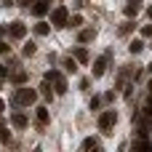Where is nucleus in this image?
Returning a JSON list of instances; mask_svg holds the SVG:
<instances>
[{"instance_id": "obj_1", "label": "nucleus", "mask_w": 152, "mask_h": 152, "mask_svg": "<svg viewBox=\"0 0 152 152\" xmlns=\"http://www.w3.org/2000/svg\"><path fill=\"white\" fill-rule=\"evenodd\" d=\"M115 120H118V115H115V112H112V110H110V112H104V115H102V118H99V128H102V131H104V134H107V131H110V128H112V123H115Z\"/></svg>"}, {"instance_id": "obj_2", "label": "nucleus", "mask_w": 152, "mask_h": 152, "mask_svg": "<svg viewBox=\"0 0 152 152\" xmlns=\"http://www.w3.org/2000/svg\"><path fill=\"white\" fill-rule=\"evenodd\" d=\"M51 21H53L56 27H67V8H56V11L51 13Z\"/></svg>"}, {"instance_id": "obj_3", "label": "nucleus", "mask_w": 152, "mask_h": 152, "mask_svg": "<svg viewBox=\"0 0 152 152\" xmlns=\"http://www.w3.org/2000/svg\"><path fill=\"white\" fill-rule=\"evenodd\" d=\"M16 99H19V104H32V102L37 99V94H35V91H29V88H21V91L16 94Z\"/></svg>"}, {"instance_id": "obj_4", "label": "nucleus", "mask_w": 152, "mask_h": 152, "mask_svg": "<svg viewBox=\"0 0 152 152\" xmlns=\"http://www.w3.org/2000/svg\"><path fill=\"white\" fill-rule=\"evenodd\" d=\"M11 35H13V37H24V35H27V27H24L21 21H13V27H11Z\"/></svg>"}, {"instance_id": "obj_5", "label": "nucleus", "mask_w": 152, "mask_h": 152, "mask_svg": "<svg viewBox=\"0 0 152 152\" xmlns=\"http://www.w3.org/2000/svg\"><path fill=\"white\" fill-rule=\"evenodd\" d=\"M104 64H107V56L96 59V64H94V77H102V75H104Z\"/></svg>"}, {"instance_id": "obj_6", "label": "nucleus", "mask_w": 152, "mask_h": 152, "mask_svg": "<svg viewBox=\"0 0 152 152\" xmlns=\"http://www.w3.org/2000/svg\"><path fill=\"white\" fill-rule=\"evenodd\" d=\"M45 11H48V0H40V3L32 5V13H35V16H43Z\"/></svg>"}, {"instance_id": "obj_7", "label": "nucleus", "mask_w": 152, "mask_h": 152, "mask_svg": "<svg viewBox=\"0 0 152 152\" xmlns=\"http://www.w3.org/2000/svg\"><path fill=\"white\" fill-rule=\"evenodd\" d=\"M48 32H51V27H48L45 21H37V24H35V35L43 37V35H48Z\"/></svg>"}, {"instance_id": "obj_8", "label": "nucleus", "mask_w": 152, "mask_h": 152, "mask_svg": "<svg viewBox=\"0 0 152 152\" xmlns=\"http://www.w3.org/2000/svg\"><path fill=\"white\" fill-rule=\"evenodd\" d=\"M37 123H40V126L48 123V110H45V107H37Z\"/></svg>"}, {"instance_id": "obj_9", "label": "nucleus", "mask_w": 152, "mask_h": 152, "mask_svg": "<svg viewBox=\"0 0 152 152\" xmlns=\"http://www.w3.org/2000/svg\"><path fill=\"white\" fill-rule=\"evenodd\" d=\"M13 126H16V128H27V118H24L21 112H16V115H13Z\"/></svg>"}, {"instance_id": "obj_10", "label": "nucleus", "mask_w": 152, "mask_h": 152, "mask_svg": "<svg viewBox=\"0 0 152 152\" xmlns=\"http://www.w3.org/2000/svg\"><path fill=\"white\" fill-rule=\"evenodd\" d=\"M142 48H144V43H142V40H131V45H128V51H131V53H139Z\"/></svg>"}, {"instance_id": "obj_11", "label": "nucleus", "mask_w": 152, "mask_h": 152, "mask_svg": "<svg viewBox=\"0 0 152 152\" xmlns=\"http://www.w3.org/2000/svg\"><path fill=\"white\" fill-rule=\"evenodd\" d=\"M64 69H67V72H77V64H75V59H64Z\"/></svg>"}, {"instance_id": "obj_12", "label": "nucleus", "mask_w": 152, "mask_h": 152, "mask_svg": "<svg viewBox=\"0 0 152 152\" xmlns=\"http://www.w3.org/2000/svg\"><path fill=\"white\" fill-rule=\"evenodd\" d=\"M136 13H139V3H136V5H134V3L126 5V16H136Z\"/></svg>"}, {"instance_id": "obj_13", "label": "nucleus", "mask_w": 152, "mask_h": 152, "mask_svg": "<svg viewBox=\"0 0 152 152\" xmlns=\"http://www.w3.org/2000/svg\"><path fill=\"white\" fill-rule=\"evenodd\" d=\"M67 24H69V27H80V24H83V16H72Z\"/></svg>"}, {"instance_id": "obj_14", "label": "nucleus", "mask_w": 152, "mask_h": 152, "mask_svg": "<svg viewBox=\"0 0 152 152\" xmlns=\"http://www.w3.org/2000/svg\"><path fill=\"white\" fill-rule=\"evenodd\" d=\"M75 56H77L80 61H86V59H88V51H86V48H77V51H75Z\"/></svg>"}, {"instance_id": "obj_15", "label": "nucleus", "mask_w": 152, "mask_h": 152, "mask_svg": "<svg viewBox=\"0 0 152 152\" xmlns=\"http://www.w3.org/2000/svg\"><path fill=\"white\" fill-rule=\"evenodd\" d=\"M83 147H86V150H91V147H99V139H86V142H83Z\"/></svg>"}, {"instance_id": "obj_16", "label": "nucleus", "mask_w": 152, "mask_h": 152, "mask_svg": "<svg viewBox=\"0 0 152 152\" xmlns=\"http://www.w3.org/2000/svg\"><path fill=\"white\" fill-rule=\"evenodd\" d=\"M131 29H134V24H131V21H126V24H123V27H120V35H128V32H131Z\"/></svg>"}, {"instance_id": "obj_17", "label": "nucleus", "mask_w": 152, "mask_h": 152, "mask_svg": "<svg viewBox=\"0 0 152 152\" xmlns=\"http://www.w3.org/2000/svg\"><path fill=\"white\" fill-rule=\"evenodd\" d=\"M32 53H35V43H27L24 45V56H32Z\"/></svg>"}, {"instance_id": "obj_18", "label": "nucleus", "mask_w": 152, "mask_h": 152, "mask_svg": "<svg viewBox=\"0 0 152 152\" xmlns=\"http://www.w3.org/2000/svg\"><path fill=\"white\" fill-rule=\"evenodd\" d=\"M142 35H144V37H152V24H147V27L142 29Z\"/></svg>"}, {"instance_id": "obj_19", "label": "nucleus", "mask_w": 152, "mask_h": 152, "mask_svg": "<svg viewBox=\"0 0 152 152\" xmlns=\"http://www.w3.org/2000/svg\"><path fill=\"white\" fill-rule=\"evenodd\" d=\"M91 37H94V32H83V35H80V40H83V43H88Z\"/></svg>"}, {"instance_id": "obj_20", "label": "nucleus", "mask_w": 152, "mask_h": 152, "mask_svg": "<svg viewBox=\"0 0 152 152\" xmlns=\"http://www.w3.org/2000/svg\"><path fill=\"white\" fill-rule=\"evenodd\" d=\"M99 104H102V102H99V99H96V96H94V99H91V104H88V107H91V110H99Z\"/></svg>"}, {"instance_id": "obj_21", "label": "nucleus", "mask_w": 152, "mask_h": 152, "mask_svg": "<svg viewBox=\"0 0 152 152\" xmlns=\"http://www.w3.org/2000/svg\"><path fill=\"white\" fill-rule=\"evenodd\" d=\"M144 112H147V115L152 118V99H150V104H147V110H144Z\"/></svg>"}, {"instance_id": "obj_22", "label": "nucleus", "mask_w": 152, "mask_h": 152, "mask_svg": "<svg viewBox=\"0 0 152 152\" xmlns=\"http://www.w3.org/2000/svg\"><path fill=\"white\" fill-rule=\"evenodd\" d=\"M5 51H8V45H5V43L0 40V53H5Z\"/></svg>"}, {"instance_id": "obj_23", "label": "nucleus", "mask_w": 152, "mask_h": 152, "mask_svg": "<svg viewBox=\"0 0 152 152\" xmlns=\"http://www.w3.org/2000/svg\"><path fill=\"white\" fill-rule=\"evenodd\" d=\"M150 19H152V8H150Z\"/></svg>"}, {"instance_id": "obj_24", "label": "nucleus", "mask_w": 152, "mask_h": 152, "mask_svg": "<svg viewBox=\"0 0 152 152\" xmlns=\"http://www.w3.org/2000/svg\"><path fill=\"white\" fill-rule=\"evenodd\" d=\"M150 91H152V83H150Z\"/></svg>"}, {"instance_id": "obj_25", "label": "nucleus", "mask_w": 152, "mask_h": 152, "mask_svg": "<svg viewBox=\"0 0 152 152\" xmlns=\"http://www.w3.org/2000/svg\"><path fill=\"white\" fill-rule=\"evenodd\" d=\"M150 48H152V45H150Z\"/></svg>"}]
</instances>
